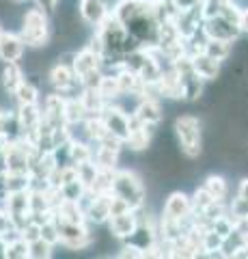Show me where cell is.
<instances>
[{"label": "cell", "mask_w": 248, "mask_h": 259, "mask_svg": "<svg viewBox=\"0 0 248 259\" xmlns=\"http://www.w3.org/2000/svg\"><path fill=\"white\" fill-rule=\"evenodd\" d=\"M237 197L248 199V177H242V182L237 184Z\"/></svg>", "instance_id": "cell-37"}, {"label": "cell", "mask_w": 248, "mask_h": 259, "mask_svg": "<svg viewBox=\"0 0 248 259\" xmlns=\"http://www.w3.org/2000/svg\"><path fill=\"white\" fill-rule=\"evenodd\" d=\"M76 171H78V180L91 190V186L95 184V177H97V173H100V166L95 164V160L80 162V164H76Z\"/></svg>", "instance_id": "cell-29"}, {"label": "cell", "mask_w": 248, "mask_h": 259, "mask_svg": "<svg viewBox=\"0 0 248 259\" xmlns=\"http://www.w3.org/2000/svg\"><path fill=\"white\" fill-rule=\"evenodd\" d=\"M54 218L65 221V223H86L84 207L78 201H65V199L54 207Z\"/></svg>", "instance_id": "cell-19"}, {"label": "cell", "mask_w": 248, "mask_h": 259, "mask_svg": "<svg viewBox=\"0 0 248 259\" xmlns=\"http://www.w3.org/2000/svg\"><path fill=\"white\" fill-rule=\"evenodd\" d=\"M13 102H15V106L41 104V91H39V84L33 82L30 78H26V80H24V82L18 87V91L13 93Z\"/></svg>", "instance_id": "cell-20"}, {"label": "cell", "mask_w": 248, "mask_h": 259, "mask_svg": "<svg viewBox=\"0 0 248 259\" xmlns=\"http://www.w3.org/2000/svg\"><path fill=\"white\" fill-rule=\"evenodd\" d=\"M190 201H192V214H194V216L203 214L212 203H216V199L203 188V186H201V188H196L194 192L190 194Z\"/></svg>", "instance_id": "cell-28"}, {"label": "cell", "mask_w": 248, "mask_h": 259, "mask_svg": "<svg viewBox=\"0 0 248 259\" xmlns=\"http://www.w3.org/2000/svg\"><path fill=\"white\" fill-rule=\"evenodd\" d=\"M203 30H205V35L210 39H227V41H237V39L244 35L242 28H239L237 24L225 20L222 15L203 20Z\"/></svg>", "instance_id": "cell-9"}, {"label": "cell", "mask_w": 248, "mask_h": 259, "mask_svg": "<svg viewBox=\"0 0 248 259\" xmlns=\"http://www.w3.org/2000/svg\"><path fill=\"white\" fill-rule=\"evenodd\" d=\"M20 37L24 44L33 50H43L45 46H50L52 37V26H50V13L43 11L41 7H30L22 13L20 20Z\"/></svg>", "instance_id": "cell-2"}, {"label": "cell", "mask_w": 248, "mask_h": 259, "mask_svg": "<svg viewBox=\"0 0 248 259\" xmlns=\"http://www.w3.org/2000/svg\"><path fill=\"white\" fill-rule=\"evenodd\" d=\"M158 95L162 100H183V87H181V74L173 67H166L162 71V78L158 80Z\"/></svg>", "instance_id": "cell-13"}, {"label": "cell", "mask_w": 248, "mask_h": 259, "mask_svg": "<svg viewBox=\"0 0 248 259\" xmlns=\"http://www.w3.org/2000/svg\"><path fill=\"white\" fill-rule=\"evenodd\" d=\"M233 44L237 41H227V39H207L205 44V54L214 56V59L218 61H229L231 56H233Z\"/></svg>", "instance_id": "cell-22"}, {"label": "cell", "mask_w": 248, "mask_h": 259, "mask_svg": "<svg viewBox=\"0 0 248 259\" xmlns=\"http://www.w3.org/2000/svg\"><path fill=\"white\" fill-rule=\"evenodd\" d=\"M207 80H203L194 69L181 74V87H183V100L186 102H199L205 93Z\"/></svg>", "instance_id": "cell-18"}, {"label": "cell", "mask_w": 248, "mask_h": 259, "mask_svg": "<svg viewBox=\"0 0 248 259\" xmlns=\"http://www.w3.org/2000/svg\"><path fill=\"white\" fill-rule=\"evenodd\" d=\"M71 65H74V71L78 80L86 76L89 71H95V69H104V59L100 54H95L91 48L82 46L78 52H74V56H71Z\"/></svg>", "instance_id": "cell-14"}, {"label": "cell", "mask_w": 248, "mask_h": 259, "mask_svg": "<svg viewBox=\"0 0 248 259\" xmlns=\"http://www.w3.org/2000/svg\"><path fill=\"white\" fill-rule=\"evenodd\" d=\"M33 3L37 5V7H41L43 11H47V13H54L59 9V5H61V0H33Z\"/></svg>", "instance_id": "cell-36"}, {"label": "cell", "mask_w": 248, "mask_h": 259, "mask_svg": "<svg viewBox=\"0 0 248 259\" xmlns=\"http://www.w3.org/2000/svg\"><path fill=\"white\" fill-rule=\"evenodd\" d=\"M80 102L84 104L89 115H100L102 108L106 106V100L100 95L97 89H82V91H80Z\"/></svg>", "instance_id": "cell-26"}, {"label": "cell", "mask_w": 248, "mask_h": 259, "mask_svg": "<svg viewBox=\"0 0 248 259\" xmlns=\"http://www.w3.org/2000/svg\"><path fill=\"white\" fill-rule=\"evenodd\" d=\"M86 117H89V112H86L84 104L80 102V95H78V97H67L65 123H67V125H80Z\"/></svg>", "instance_id": "cell-23"}, {"label": "cell", "mask_w": 248, "mask_h": 259, "mask_svg": "<svg viewBox=\"0 0 248 259\" xmlns=\"http://www.w3.org/2000/svg\"><path fill=\"white\" fill-rule=\"evenodd\" d=\"M26 80V74H24L20 61L18 63H5L3 74H0V87H3L5 93H9L13 97V93L18 91V87Z\"/></svg>", "instance_id": "cell-17"}, {"label": "cell", "mask_w": 248, "mask_h": 259, "mask_svg": "<svg viewBox=\"0 0 248 259\" xmlns=\"http://www.w3.org/2000/svg\"><path fill=\"white\" fill-rule=\"evenodd\" d=\"M239 28H242L244 35H248V7L242 11V20H239Z\"/></svg>", "instance_id": "cell-38"}, {"label": "cell", "mask_w": 248, "mask_h": 259, "mask_svg": "<svg viewBox=\"0 0 248 259\" xmlns=\"http://www.w3.org/2000/svg\"><path fill=\"white\" fill-rule=\"evenodd\" d=\"M97 91H100V95L104 97V100H106V104H110V102H121V97H123L117 76L110 74V71H104Z\"/></svg>", "instance_id": "cell-21"}, {"label": "cell", "mask_w": 248, "mask_h": 259, "mask_svg": "<svg viewBox=\"0 0 248 259\" xmlns=\"http://www.w3.org/2000/svg\"><path fill=\"white\" fill-rule=\"evenodd\" d=\"M41 238H43L45 242H50L52 246H61V236H59V227H57V221H54V216L41 223Z\"/></svg>", "instance_id": "cell-33"}, {"label": "cell", "mask_w": 248, "mask_h": 259, "mask_svg": "<svg viewBox=\"0 0 248 259\" xmlns=\"http://www.w3.org/2000/svg\"><path fill=\"white\" fill-rule=\"evenodd\" d=\"M18 117H20V123L24 130V136L26 139H33L37 134L39 125H41V119H43V110H41V104H28V106H18Z\"/></svg>", "instance_id": "cell-16"}, {"label": "cell", "mask_w": 248, "mask_h": 259, "mask_svg": "<svg viewBox=\"0 0 248 259\" xmlns=\"http://www.w3.org/2000/svg\"><path fill=\"white\" fill-rule=\"evenodd\" d=\"M3 35H5V28H3V24H0V39H3Z\"/></svg>", "instance_id": "cell-40"}, {"label": "cell", "mask_w": 248, "mask_h": 259, "mask_svg": "<svg viewBox=\"0 0 248 259\" xmlns=\"http://www.w3.org/2000/svg\"><path fill=\"white\" fill-rule=\"evenodd\" d=\"M100 117L104 119V125L110 134H115L117 139H121L125 143V139L130 136V117L132 112H127L119 102H110L102 108Z\"/></svg>", "instance_id": "cell-5"}, {"label": "cell", "mask_w": 248, "mask_h": 259, "mask_svg": "<svg viewBox=\"0 0 248 259\" xmlns=\"http://www.w3.org/2000/svg\"><path fill=\"white\" fill-rule=\"evenodd\" d=\"M7 259H28V242L22 236L9 242V246H7Z\"/></svg>", "instance_id": "cell-32"}, {"label": "cell", "mask_w": 248, "mask_h": 259, "mask_svg": "<svg viewBox=\"0 0 248 259\" xmlns=\"http://www.w3.org/2000/svg\"><path fill=\"white\" fill-rule=\"evenodd\" d=\"M231 3V0H201V11H203V18H216L220 15V11L225 9V5Z\"/></svg>", "instance_id": "cell-34"}, {"label": "cell", "mask_w": 248, "mask_h": 259, "mask_svg": "<svg viewBox=\"0 0 248 259\" xmlns=\"http://www.w3.org/2000/svg\"><path fill=\"white\" fill-rule=\"evenodd\" d=\"M26 44L20 37V32L5 30L3 39H0V61L3 63H18L26 54Z\"/></svg>", "instance_id": "cell-12"}, {"label": "cell", "mask_w": 248, "mask_h": 259, "mask_svg": "<svg viewBox=\"0 0 248 259\" xmlns=\"http://www.w3.org/2000/svg\"><path fill=\"white\" fill-rule=\"evenodd\" d=\"M154 132H156V127L140 123V121L132 115L130 117V136L125 139V149H130L134 153L147 151L151 145H154Z\"/></svg>", "instance_id": "cell-8"}, {"label": "cell", "mask_w": 248, "mask_h": 259, "mask_svg": "<svg viewBox=\"0 0 248 259\" xmlns=\"http://www.w3.org/2000/svg\"><path fill=\"white\" fill-rule=\"evenodd\" d=\"M227 209L237 223L248 221V199H242V197H237L235 194V199L227 203Z\"/></svg>", "instance_id": "cell-31"}, {"label": "cell", "mask_w": 248, "mask_h": 259, "mask_svg": "<svg viewBox=\"0 0 248 259\" xmlns=\"http://www.w3.org/2000/svg\"><path fill=\"white\" fill-rule=\"evenodd\" d=\"M119 158H121V151L119 149H110V147H104V145H95V164L100 168H119Z\"/></svg>", "instance_id": "cell-25"}, {"label": "cell", "mask_w": 248, "mask_h": 259, "mask_svg": "<svg viewBox=\"0 0 248 259\" xmlns=\"http://www.w3.org/2000/svg\"><path fill=\"white\" fill-rule=\"evenodd\" d=\"M54 248L50 242L43 238H37L35 242H28V259H50L54 255Z\"/></svg>", "instance_id": "cell-30"}, {"label": "cell", "mask_w": 248, "mask_h": 259, "mask_svg": "<svg viewBox=\"0 0 248 259\" xmlns=\"http://www.w3.org/2000/svg\"><path fill=\"white\" fill-rule=\"evenodd\" d=\"M203 188L210 192L216 201H225L227 194H229V184L225 180V175H216V173L207 175L205 182H203Z\"/></svg>", "instance_id": "cell-24"}, {"label": "cell", "mask_w": 248, "mask_h": 259, "mask_svg": "<svg viewBox=\"0 0 248 259\" xmlns=\"http://www.w3.org/2000/svg\"><path fill=\"white\" fill-rule=\"evenodd\" d=\"M173 134L177 149L186 160H199L203 156V119L183 112L175 119Z\"/></svg>", "instance_id": "cell-1"}, {"label": "cell", "mask_w": 248, "mask_h": 259, "mask_svg": "<svg viewBox=\"0 0 248 259\" xmlns=\"http://www.w3.org/2000/svg\"><path fill=\"white\" fill-rule=\"evenodd\" d=\"M132 115L138 119L140 123H145V125H149V127H158V125L164 121L162 100H160V97H156V95H142L140 100L136 102Z\"/></svg>", "instance_id": "cell-7"}, {"label": "cell", "mask_w": 248, "mask_h": 259, "mask_svg": "<svg viewBox=\"0 0 248 259\" xmlns=\"http://www.w3.org/2000/svg\"><path fill=\"white\" fill-rule=\"evenodd\" d=\"M113 194L125 201L132 209L147 205V186L145 180L134 168H117L113 180Z\"/></svg>", "instance_id": "cell-3"}, {"label": "cell", "mask_w": 248, "mask_h": 259, "mask_svg": "<svg viewBox=\"0 0 248 259\" xmlns=\"http://www.w3.org/2000/svg\"><path fill=\"white\" fill-rule=\"evenodd\" d=\"M86 192H89V188L80 182V180H71V182H65L61 186V194L65 201H82L86 197Z\"/></svg>", "instance_id": "cell-27"}, {"label": "cell", "mask_w": 248, "mask_h": 259, "mask_svg": "<svg viewBox=\"0 0 248 259\" xmlns=\"http://www.w3.org/2000/svg\"><path fill=\"white\" fill-rule=\"evenodd\" d=\"M192 69H194L203 80H207V82H214V80H218L222 74V61L201 52V54L192 56Z\"/></svg>", "instance_id": "cell-15"}, {"label": "cell", "mask_w": 248, "mask_h": 259, "mask_svg": "<svg viewBox=\"0 0 248 259\" xmlns=\"http://www.w3.org/2000/svg\"><path fill=\"white\" fill-rule=\"evenodd\" d=\"M11 3H15V5H20V3H28V0H11Z\"/></svg>", "instance_id": "cell-39"}, {"label": "cell", "mask_w": 248, "mask_h": 259, "mask_svg": "<svg viewBox=\"0 0 248 259\" xmlns=\"http://www.w3.org/2000/svg\"><path fill=\"white\" fill-rule=\"evenodd\" d=\"M78 15L89 28H97L110 15L108 0H78Z\"/></svg>", "instance_id": "cell-10"}, {"label": "cell", "mask_w": 248, "mask_h": 259, "mask_svg": "<svg viewBox=\"0 0 248 259\" xmlns=\"http://www.w3.org/2000/svg\"><path fill=\"white\" fill-rule=\"evenodd\" d=\"M192 216V201L190 194H186L183 190H173L164 201L162 207V216L164 221H175V223H186Z\"/></svg>", "instance_id": "cell-6"}, {"label": "cell", "mask_w": 248, "mask_h": 259, "mask_svg": "<svg viewBox=\"0 0 248 259\" xmlns=\"http://www.w3.org/2000/svg\"><path fill=\"white\" fill-rule=\"evenodd\" d=\"M108 236L115 240H127L134 233V229L138 227V216H136V209H127V212L115 214L108 218Z\"/></svg>", "instance_id": "cell-11"}, {"label": "cell", "mask_w": 248, "mask_h": 259, "mask_svg": "<svg viewBox=\"0 0 248 259\" xmlns=\"http://www.w3.org/2000/svg\"><path fill=\"white\" fill-rule=\"evenodd\" d=\"M201 0H171V5L175 7V11H188V9H192V7H196Z\"/></svg>", "instance_id": "cell-35"}, {"label": "cell", "mask_w": 248, "mask_h": 259, "mask_svg": "<svg viewBox=\"0 0 248 259\" xmlns=\"http://www.w3.org/2000/svg\"><path fill=\"white\" fill-rule=\"evenodd\" d=\"M47 82L54 91L63 93L65 97H78L82 91V84L74 71V65L71 61H63V56H59V61L47 69Z\"/></svg>", "instance_id": "cell-4"}]
</instances>
